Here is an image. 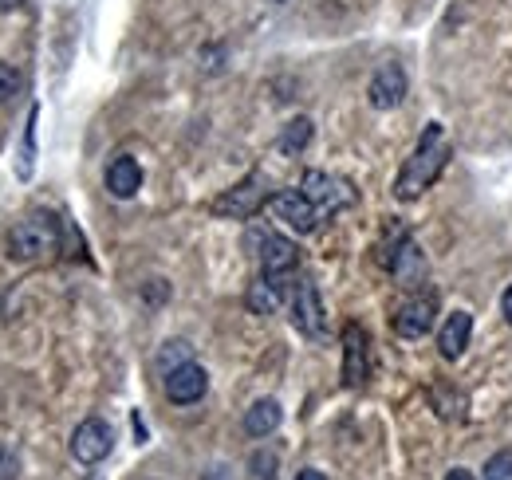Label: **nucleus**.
I'll list each match as a JSON object with an SVG mask.
<instances>
[{"label": "nucleus", "mask_w": 512, "mask_h": 480, "mask_svg": "<svg viewBox=\"0 0 512 480\" xmlns=\"http://www.w3.org/2000/svg\"><path fill=\"white\" fill-rule=\"evenodd\" d=\"M446 162H449L446 130H442V122H430V126L422 130L414 154L406 158L402 174L394 178V197H398V201H414V197H422V193L434 185V178L442 174Z\"/></svg>", "instance_id": "f257e3e1"}, {"label": "nucleus", "mask_w": 512, "mask_h": 480, "mask_svg": "<svg viewBox=\"0 0 512 480\" xmlns=\"http://www.w3.org/2000/svg\"><path fill=\"white\" fill-rule=\"evenodd\" d=\"M60 252V221L52 213H32L12 225L8 233V256L12 260H40Z\"/></svg>", "instance_id": "f03ea898"}, {"label": "nucleus", "mask_w": 512, "mask_h": 480, "mask_svg": "<svg viewBox=\"0 0 512 480\" xmlns=\"http://www.w3.org/2000/svg\"><path fill=\"white\" fill-rule=\"evenodd\" d=\"M272 201V189H268V178L253 170L249 178L241 181V185H233V189H225L209 209L217 213V217H229V221H249L256 217L264 205Z\"/></svg>", "instance_id": "7ed1b4c3"}, {"label": "nucleus", "mask_w": 512, "mask_h": 480, "mask_svg": "<svg viewBox=\"0 0 512 480\" xmlns=\"http://www.w3.org/2000/svg\"><path fill=\"white\" fill-rule=\"evenodd\" d=\"M111 449H115V429L103 418H87L75 425V433H71V457L79 465H99V461L111 457Z\"/></svg>", "instance_id": "20e7f679"}, {"label": "nucleus", "mask_w": 512, "mask_h": 480, "mask_svg": "<svg viewBox=\"0 0 512 480\" xmlns=\"http://www.w3.org/2000/svg\"><path fill=\"white\" fill-rule=\"evenodd\" d=\"M256 256H260V276H268L276 288H288V280H292V272L300 264L296 244L288 237H280V233H264Z\"/></svg>", "instance_id": "39448f33"}, {"label": "nucleus", "mask_w": 512, "mask_h": 480, "mask_svg": "<svg viewBox=\"0 0 512 480\" xmlns=\"http://www.w3.org/2000/svg\"><path fill=\"white\" fill-rule=\"evenodd\" d=\"M300 193L320 209V213H339L347 205H355V189L343 178H331L323 170H308L304 181H300Z\"/></svg>", "instance_id": "423d86ee"}, {"label": "nucleus", "mask_w": 512, "mask_h": 480, "mask_svg": "<svg viewBox=\"0 0 512 480\" xmlns=\"http://www.w3.org/2000/svg\"><path fill=\"white\" fill-rule=\"evenodd\" d=\"M292 323L308 339H323L327 335V315H323L320 288L312 280H296V288H292Z\"/></svg>", "instance_id": "0eeeda50"}, {"label": "nucleus", "mask_w": 512, "mask_h": 480, "mask_svg": "<svg viewBox=\"0 0 512 480\" xmlns=\"http://www.w3.org/2000/svg\"><path fill=\"white\" fill-rule=\"evenodd\" d=\"M162 390H166V398L174 406H193V402H201L209 394V374L197 362H182L170 374H162Z\"/></svg>", "instance_id": "6e6552de"}, {"label": "nucleus", "mask_w": 512, "mask_h": 480, "mask_svg": "<svg viewBox=\"0 0 512 480\" xmlns=\"http://www.w3.org/2000/svg\"><path fill=\"white\" fill-rule=\"evenodd\" d=\"M272 213L284 221V225H292L296 233H312L316 225H320V209L300 193V189H280V193H272Z\"/></svg>", "instance_id": "1a4fd4ad"}, {"label": "nucleus", "mask_w": 512, "mask_h": 480, "mask_svg": "<svg viewBox=\"0 0 512 480\" xmlns=\"http://www.w3.org/2000/svg\"><path fill=\"white\" fill-rule=\"evenodd\" d=\"M371 370V339L359 323L343 327V382L347 386H363Z\"/></svg>", "instance_id": "9d476101"}, {"label": "nucleus", "mask_w": 512, "mask_h": 480, "mask_svg": "<svg viewBox=\"0 0 512 480\" xmlns=\"http://www.w3.org/2000/svg\"><path fill=\"white\" fill-rule=\"evenodd\" d=\"M434 315H438V300L434 296H414V300H406L394 311V335L422 339V335H430Z\"/></svg>", "instance_id": "9b49d317"}, {"label": "nucleus", "mask_w": 512, "mask_h": 480, "mask_svg": "<svg viewBox=\"0 0 512 480\" xmlns=\"http://www.w3.org/2000/svg\"><path fill=\"white\" fill-rule=\"evenodd\" d=\"M367 99H371L375 111H394V107L406 99V71H402V63H383V67L371 75Z\"/></svg>", "instance_id": "f8f14e48"}, {"label": "nucleus", "mask_w": 512, "mask_h": 480, "mask_svg": "<svg viewBox=\"0 0 512 480\" xmlns=\"http://www.w3.org/2000/svg\"><path fill=\"white\" fill-rule=\"evenodd\" d=\"M383 260L402 288H418V284H422L426 264H422V252H418V244L410 237H398V248H394L390 256H383Z\"/></svg>", "instance_id": "ddd939ff"}, {"label": "nucleus", "mask_w": 512, "mask_h": 480, "mask_svg": "<svg viewBox=\"0 0 512 480\" xmlns=\"http://www.w3.org/2000/svg\"><path fill=\"white\" fill-rule=\"evenodd\" d=\"M469 339H473V315H469V311H449L442 331H438V351H442V359L457 362L465 355Z\"/></svg>", "instance_id": "4468645a"}, {"label": "nucleus", "mask_w": 512, "mask_h": 480, "mask_svg": "<svg viewBox=\"0 0 512 480\" xmlns=\"http://www.w3.org/2000/svg\"><path fill=\"white\" fill-rule=\"evenodd\" d=\"M107 189H111V197H119V201L134 197V193L142 189V166H138L130 154H119V158L107 166Z\"/></svg>", "instance_id": "2eb2a0df"}, {"label": "nucleus", "mask_w": 512, "mask_h": 480, "mask_svg": "<svg viewBox=\"0 0 512 480\" xmlns=\"http://www.w3.org/2000/svg\"><path fill=\"white\" fill-rule=\"evenodd\" d=\"M280 421H284L280 402L276 398H260V402H253V410L245 414V433L249 437H272L280 429Z\"/></svg>", "instance_id": "dca6fc26"}, {"label": "nucleus", "mask_w": 512, "mask_h": 480, "mask_svg": "<svg viewBox=\"0 0 512 480\" xmlns=\"http://www.w3.org/2000/svg\"><path fill=\"white\" fill-rule=\"evenodd\" d=\"M312 134H316L312 119H292L284 130H280L276 150H280V154H304V150H308V142H312Z\"/></svg>", "instance_id": "f3484780"}, {"label": "nucleus", "mask_w": 512, "mask_h": 480, "mask_svg": "<svg viewBox=\"0 0 512 480\" xmlns=\"http://www.w3.org/2000/svg\"><path fill=\"white\" fill-rule=\"evenodd\" d=\"M280 296H284V288H276L268 276H260L253 288H249V307H253V315H272L276 307H280Z\"/></svg>", "instance_id": "a211bd4d"}, {"label": "nucleus", "mask_w": 512, "mask_h": 480, "mask_svg": "<svg viewBox=\"0 0 512 480\" xmlns=\"http://www.w3.org/2000/svg\"><path fill=\"white\" fill-rule=\"evenodd\" d=\"M276 469H280V457L272 449H256L249 457V480H276Z\"/></svg>", "instance_id": "6ab92c4d"}, {"label": "nucleus", "mask_w": 512, "mask_h": 480, "mask_svg": "<svg viewBox=\"0 0 512 480\" xmlns=\"http://www.w3.org/2000/svg\"><path fill=\"white\" fill-rule=\"evenodd\" d=\"M190 351H193V347H190V343H182V339L166 343V347L158 351V370H162V374H170L174 366H182V362H193Z\"/></svg>", "instance_id": "aec40b11"}, {"label": "nucleus", "mask_w": 512, "mask_h": 480, "mask_svg": "<svg viewBox=\"0 0 512 480\" xmlns=\"http://www.w3.org/2000/svg\"><path fill=\"white\" fill-rule=\"evenodd\" d=\"M36 119H40V107L28 111V130H24V158H20V178L32 174V154H36Z\"/></svg>", "instance_id": "412c9836"}, {"label": "nucleus", "mask_w": 512, "mask_h": 480, "mask_svg": "<svg viewBox=\"0 0 512 480\" xmlns=\"http://www.w3.org/2000/svg\"><path fill=\"white\" fill-rule=\"evenodd\" d=\"M485 480H512V449H501L485 461Z\"/></svg>", "instance_id": "4be33fe9"}, {"label": "nucleus", "mask_w": 512, "mask_h": 480, "mask_svg": "<svg viewBox=\"0 0 512 480\" xmlns=\"http://www.w3.org/2000/svg\"><path fill=\"white\" fill-rule=\"evenodd\" d=\"M20 83H24V79H20V71H16L12 63H0V107L20 91Z\"/></svg>", "instance_id": "5701e85b"}, {"label": "nucleus", "mask_w": 512, "mask_h": 480, "mask_svg": "<svg viewBox=\"0 0 512 480\" xmlns=\"http://www.w3.org/2000/svg\"><path fill=\"white\" fill-rule=\"evenodd\" d=\"M0 480H16V453L0 449Z\"/></svg>", "instance_id": "b1692460"}, {"label": "nucleus", "mask_w": 512, "mask_h": 480, "mask_svg": "<svg viewBox=\"0 0 512 480\" xmlns=\"http://www.w3.org/2000/svg\"><path fill=\"white\" fill-rule=\"evenodd\" d=\"M501 315H505V319L512 323V284L505 288V296H501Z\"/></svg>", "instance_id": "393cba45"}, {"label": "nucleus", "mask_w": 512, "mask_h": 480, "mask_svg": "<svg viewBox=\"0 0 512 480\" xmlns=\"http://www.w3.org/2000/svg\"><path fill=\"white\" fill-rule=\"evenodd\" d=\"M446 480H477V477H473V473H469V469H449V473H446Z\"/></svg>", "instance_id": "a878e982"}, {"label": "nucleus", "mask_w": 512, "mask_h": 480, "mask_svg": "<svg viewBox=\"0 0 512 480\" xmlns=\"http://www.w3.org/2000/svg\"><path fill=\"white\" fill-rule=\"evenodd\" d=\"M296 480H327L320 469H304V473H296Z\"/></svg>", "instance_id": "bb28decb"}, {"label": "nucleus", "mask_w": 512, "mask_h": 480, "mask_svg": "<svg viewBox=\"0 0 512 480\" xmlns=\"http://www.w3.org/2000/svg\"><path fill=\"white\" fill-rule=\"evenodd\" d=\"M24 0H0V12H12V8H20Z\"/></svg>", "instance_id": "cd10ccee"}]
</instances>
